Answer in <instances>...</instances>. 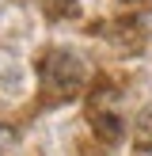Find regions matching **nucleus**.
<instances>
[{
    "label": "nucleus",
    "mask_w": 152,
    "mask_h": 156,
    "mask_svg": "<svg viewBox=\"0 0 152 156\" xmlns=\"http://www.w3.org/2000/svg\"><path fill=\"white\" fill-rule=\"evenodd\" d=\"M88 84V65L72 50H50L38 61V88L46 103H68Z\"/></svg>",
    "instance_id": "obj_1"
},
{
    "label": "nucleus",
    "mask_w": 152,
    "mask_h": 156,
    "mask_svg": "<svg viewBox=\"0 0 152 156\" xmlns=\"http://www.w3.org/2000/svg\"><path fill=\"white\" fill-rule=\"evenodd\" d=\"M12 141H15V129H12V126H0V156H4V149H8Z\"/></svg>",
    "instance_id": "obj_3"
},
{
    "label": "nucleus",
    "mask_w": 152,
    "mask_h": 156,
    "mask_svg": "<svg viewBox=\"0 0 152 156\" xmlns=\"http://www.w3.org/2000/svg\"><path fill=\"white\" fill-rule=\"evenodd\" d=\"M126 4H141V0H126Z\"/></svg>",
    "instance_id": "obj_4"
},
{
    "label": "nucleus",
    "mask_w": 152,
    "mask_h": 156,
    "mask_svg": "<svg viewBox=\"0 0 152 156\" xmlns=\"http://www.w3.org/2000/svg\"><path fill=\"white\" fill-rule=\"evenodd\" d=\"M133 145L141 152H152V107L137 114V122H133Z\"/></svg>",
    "instance_id": "obj_2"
}]
</instances>
